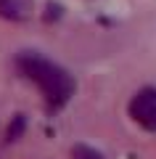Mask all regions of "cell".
<instances>
[{"label": "cell", "instance_id": "obj_5", "mask_svg": "<svg viewBox=\"0 0 156 159\" xmlns=\"http://www.w3.org/2000/svg\"><path fill=\"white\" fill-rule=\"evenodd\" d=\"M21 130H24V117L19 114V117L13 119V125L8 127V141H16V138L21 135Z\"/></svg>", "mask_w": 156, "mask_h": 159}, {"label": "cell", "instance_id": "obj_2", "mask_svg": "<svg viewBox=\"0 0 156 159\" xmlns=\"http://www.w3.org/2000/svg\"><path fill=\"white\" fill-rule=\"evenodd\" d=\"M130 117L143 130L156 133V88H143L130 101Z\"/></svg>", "mask_w": 156, "mask_h": 159}, {"label": "cell", "instance_id": "obj_3", "mask_svg": "<svg viewBox=\"0 0 156 159\" xmlns=\"http://www.w3.org/2000/svg\"><path fill=\"white\" fill-rule=\"evenodd\" d=\"M32 0H0V16L8 21H27L32 16Z\"/></svg>", "mask_w": 156, "mask_h": 159}, {"label": "cell", "instance_id": "obj_4", "mask_svg": "<svg viewBox=\"0 0 156 159\" xmlns=\"http://www.w3.org/2000/svg\"><path fill=\"white\" fill-rule=\"evenodd\" d=\"M72 159H100V154L95 151V148L85 146V143H77V146L72 148Z\"/></svg>", "mask_w": 156, "mask_h": 159}, {"label": "cell", "instance_id": "obj_1", "mask_svg": "<svg viewBox=\"0 0 156 159\" xmlns=\"http://www.w3.org/2000/svg\"><path fill=\"white\" fill-rule=\"evenodd\" d=\"M16 64H19V69H21L24 77L34 80L40 85V90L45 93V98H48L53 106H64V103L69 101V96L74 93V80L69 77L61 66H56L53 61H48V58L37 56V53H21V56L16 58Z\"/></svg>", "mask_w": 156, "mask_h": 159}]
</instances>
